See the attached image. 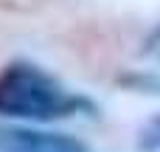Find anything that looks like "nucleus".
<instances>
[{"mask_svg":"<svg viewBox=\"0 0 160 152\" xmlns=\"http://www.w3.org/2000/svg\"><path fill=\"white\" fill-rule=\"evenodd\" d=\"M0 116L25 121H62L73 116H96V104L62 85L45 68L11 62L0 71Z\"/></svg>","mask_w":160,"mask_h":152,"instance_id":"obj_1","label":"nucleus"},{"mask_svg":"<svg viewBox=\"0 0 160 152\" xmlns=\"http://www.w3.org/2000/svg\"><path fill=\"white\" fill-rule=\"evenodd\" d=\"M0 152H84V144L70 135L0 127Z\"/></svg>","mask_w":160,"mask_h":152,"instance_id":"obj_2","label":"nucleus"},{"mask_svg":"<svg viewBox=\"0 0 160 152\" xmlns=\"http://www.w3.org/2000/svg\"><path fill=\"white\" fill-rule=\"evenodd\" d=\"M135 144H138L141 152H160V113L141 124V130L135 135Z\"/></svg>","mask_w":160,"mask_h":152,"instance_id":"obj_3","label":"nucleus"},{"mask_svg":"<svg viewBox=\"0 0 160 152\" xmlns=\"http://www.w3.org/2000/svg\"><path fill=\"white\" fill-rule=\"evenodd\" d=\"M143 54L146 56H152L155 62H160V25L149 34V39H146V48H143Z\"/></svg>","mask_w":160,"mask_h":152,"instance_id":"obj_4","label":"nucleus"},{"mask_svg":"<svg viewBox=\"0 0 160 152\" xmlns=\"http://www.w3.org/2000/svg\"><path fill=\"white\" fill-rule=\"evenodd\" d=\"M34 6H37V0H0V8H8V11H25Z\"/></svg>","mask_w":160,"mask_h":152,"instance_id":"obj_5","label":"nucleus"}]
</instances>
